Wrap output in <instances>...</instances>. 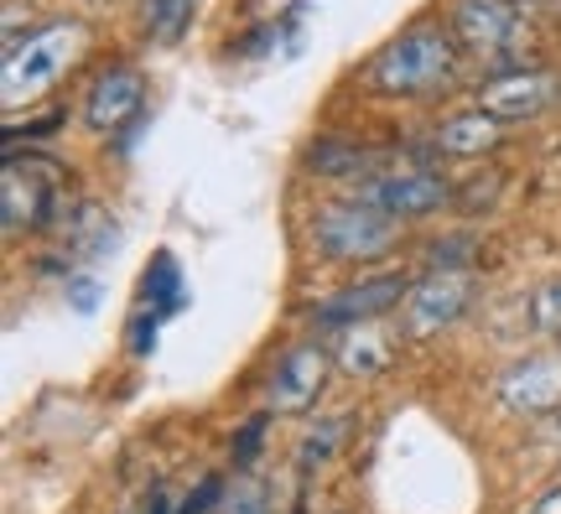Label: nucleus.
Returning <instances> with one entry per match:
<instances>
[{"label": "nucleus", "instance_id": "obj_27", "mask_svg": "<svg viewBox=\"0 0 561 514\" xmlns=\"http://www.w3.org/2000/svg\"><path fill=\"white\" fill-rule=\"evenodd\" d=\"M62 297L73 301V312L79 317H94L100 312V301H104V286H100V276H94V271H73V276L62 281Z\"/></svg>", "mask_w": 561, "mask_h": 514}, {"label": "nucleus", "instance_id": "obj_26", "mask_svg": "<svg viewBox=\"0 0 561 514\" xmlns=\"http://www.w3.org/2000/svg\"><path fill=\"white\" fill-rule=\"evenodd\" d=\"M224 494H229V478L224 473H203L187 494H182L178 514H219L224 510Z\"/></svg>", "mask_w": 561, "mask_h": 514}, {"label": "nucleus", "instance_id": "obj_20", "mask_svg": "<svg viewBox=\"0 0 561 514\" xmlns=\"http://www.w3.org/2000/svg\"><path fill=\"white\" fill-rule=\"evenodd\" d=\"M504 182H510V172H500V167H479V172H468V178L453 182V214L458 218H483L494 214L504 198Z\"/></svg>", "mask_w": 561, "mask_h": 514}, {"label": "nucleus", "instance_id": "obj_17", "mask_svg": "<svg viewBox=\"0 0 561 514\" xmlns=\"http://www.w3.org/2000/svg\"><path fill=\"white\" fill-rule=\"evenodd\" d=\"M136 301L146 307V312H157L161 322L167 317H178V312H187V281H182V260L161 244V250H151V260H146V271H140V292H136Z\"/></svg>", "mask_w": 561, "mask_h": 514}, {"label": "nucleus", "instance_id": "obj_22", "mask_svg": "<svg viewBox=\"0 0 561 514\" xmlns=\"http://www.w3.org/2000/svg\"><path fill=\"white\" fill-rule=\"evenodd\" d=\"M276 510V489L265 473H234L229 478V494H224V510L219 514H271Z\"/></svg>", "mask_w": 561, "mask_h": 514}, {"label": "nucleus", "instance_id": "obj_3", "mask_svg": "<svg viewBox=\"0 0 561 514\" xmlns=\"http://www.w3.org/2000/svg\"><path fill=\"white\" fill-rule=\"evenodd\" d=\"M401 218H390L385 208L364 203L359 193H328L312 203L307 214V244L322 265H375L390 260L405 244Z\"/></svg>", "mask_w": 561, "mask_h": 514}, {"label": "nucleus", "instance_id": "obj_21", "mask_svg": "<svg viewBox=\"0 0 561 514\" xmlns=\"http://www.w3.org/2000/svg\"><path fill=\"white\" fill-rule=\"evenodd\" d=\"M416 255H421V271H473L483 255V244L473 229H447V235L426 239Z\"/></svg>", "mask_w": 561, "mask_h": 514}, {"label": "nucleus", "instance_id": "obj_6", "mask_svg": "<svg viewBox=\"0 0 561 514\" xmlns=\"http://www.w3.org/2000/svg\"><path fill=\"white\" fill-rule=\"evenodd\" d=\"M411 271H369V276L348 281V286H339V292H328V297H318L312 307H301V317H307V328L312 333H348V328H359V322H380V317H396L401 312L405 292H411Z\"/></svg>", "mask_w": 561, "mask_h": 514}, {"label": "nucleus", "instance_id": "obj_1", "mask_svg": "<svg viewBox=\"0 0 561 514\" xmlns=\"http://www.w3.org/2000/svg\"><path fill=\"white\" fill-rule=\"evenodd\" d=\"M462 58L468 53H462L458 32L447 21L416 16L359 68V89L369 100H396V104L442 100L447 89L462 83Z\"/></svg>", "mask_w": 561, "mask_h": 514}, {"label": "nucleus", "instance_id": "obj_16", "mask_svg": "<svg viewBox=\"0 0 561 514\" xmlns=\"http://www.w3.org/2000/svg\"><path fill=\"white\" fill-rule=\"evenodd\" d=\"M390 317H380V322H359V328H348V333H339V349H333V358H339L343 375H359V379H375L385 375L390 364H396V354H401L405 333L396 328H385Z\"/></svg>", "mask_w": 561, "mask_h": 514}, {"label": "nucleus", "instance_id": "obj_32", "mask_svg": "<svg viewBox=\"0 0 561 514\" xmlns=\"http://www.w3.org/2000/svg\"><path fill=\"white\" fill-rule=\"evenodd\" d=\"M515 5H525V0H515Z\"/></svg>", "mask_w": 561, "mask_h": 514}, {"label": "nucleus", "instance_id": "obj_5", "mask_svg": "<svg viewBox=\"0 0 561 514\" xmlns=\"http://www.w3.org/2000/svg\"><path fill=\"white\" fill-rule=\"evenodd\" d=\"M333 369H339V358H333V343L322 333L291 338V343L276 354V364H271V375H265V385H261L265 411L271 415L318 411V400H322V390H328Z\"/></svg>", "mask_w": 561, "mask_h": 514}, {"label": "nucleus", "instance_id": "obj_23", "mask_svg": "<svg viewBox=\"0 0 561 514\" xmlns=\"http://www.w3.org/2000/svg\"><path fill=\"white\" fill-rule=\"evenodd\" d=\"M525 322H530V333L536 338L561 343V276L541 281V286L530 292V301H525Z\"/></svg>", "mask_w": 561, "mask_h": 514}, {"label": "nucleus", "instance_id": "obj_30", "mask_svg": "<svg viewBox=\"0 0 561 514\" xmlns=\"http://www.w3.org/2000/svg\"><path fill=\"white\" fill-rule=\"evenodd\" d=\"M525 514H561V489H551V494H541L536 499V504H530V510Z\"/></svg>", "mask_w": 561, "mask_h": 514}, {"label": "nucleus", "instance_id": "obj_13", "mask_svg": "<svg viewBox=\"0 0 561 514\" xmlns=\"http://www.w3.org/2000/svg\"><path fill=\"white\" fill-rule=\"evenodd\" d=\"M500 400L515 415H561V349L510 364L500 375Z\"/></svg>", "mask_w": 561, "mask_h": 514}, {"label": "nucleus", "instance_id": "obj_28", "mask_svg": "<svg viewBox=\"0 0 561 514\" xmlns=\"http://www.w3.org/2000/svg\"><path fill=\"white\" fill-rule=\"evenodd\" d=\"M47 130H62V110H53V115H37V119H5V151H16L21 140H42Z\"/></svg>", "mask_w": 561, "mask_h": 514}, {"label": "nucleus", "instance_id": "obj_14", "mask_svg": "<svg viewBox=\"0 0 561 514\" xmlns=\"http://www.w3.org/2000/svg\"><path fill=\"white\" fill-rule=\"evenodd\" d=\"M504 119H494L489 110H453V115H442L432 130H426V140L442 151V161H483V157H494L504 140Z\"/></svg>", "mask_w": 561, "mask_h": 514}, {"label": "nucleus", "instance_id": "obj_12", "mask_svg": "<svg viewBox=\"0 0 561 514\" xmlns=\"http://www.w3.org/2000/svg\"><path fill=\"white\" fill-rule=\"evenodd\" d=\"M396 161H401V146H375V140L359 136H318L301 151L307 178L328 182L333 193H354L359 182L380 178L385 167H396Z\"/></svg>", "mask_w": 561, "mask_h": 514}, {"label": "nucleus", "instance_id": "obj_19", "mask_svg": "<svg viewBox=\"0 0 561 514\" xmlns=\"http://www.w3.org/2000/svg\"><path fill=\"white\" fill-rule=\"evenodd\" d=\"M343 436H348V415H322V421H312L307 432H301V442H297V473L301 478H312V473H322L333 457H339V447H343Z\"/></svg>", "mask_w": 561, "mask_h": 514}, {"label": "nucleus", "instance_id": "obj_25", "mask_svg": "<svg viewBox=\"0 0 561 514\" xmlns=\"http://www.w3.org/2000/svg\"><path fill=\"white\" fill-rule=\"evenodd\" d=\"M157 338H161V317L157 312L136 307V312L125 317L121 343H125V354H130V358H151V354H157Z\"/></svg>", "mask_w": 561, "mask_h": 514}, {"label": "nucleus", "instance_id": "obj_24", "mask_svg": "<svg viewBox=\"0 0 561 514\" xmlns=\"http://www.w3.org/2000/svg\"><path fill=\"white\" fill-rule=\"evenodd\" d=\"M265 432H271V411L250 415L240 426L234 447H229V468H234V473H250V468H255V457H261V447H265Z\"/></svg>", "mask_w": 561, "mask_h": 514}, {"label": "nucleus", "instance_id": "obj_7", "mask_svg": "<svg viewBox=\"0 0 561 514\" xmlns=\"http://www.w3.org/2000/svg\"><path fill=\"white\" fill-rule=\"evenodd\" d=\"M473 301H479L473 271H421L405 292L401 312H396V328L405 333V343H432L447 328H458L473 312Z\"/></svg>", "mask_w": 561, "mask_h": 514}, {"label": "nucleus", "instance_id": "obj_29", "mask_svg": "<svg viewBox=\"0 0 561 514\" xmlns=\"http://www.w3.org/2000/svg\"><path fill=\"white\" fill-rule=\"evenodd\" d=\"M136 514H178V504L167 499V489H151V494L140 499V510Z\"/></svg>", "mask_w": 561, "mask_h": 514}, {"label": "nucleus", "instance_id": "obj_31", "mask_svg": "<svg viewBox=\"0 0 561 514\" xmlns=\"http://www.w3.org/2000/svg\"><path fill=\"white\" fill-rule=\"evenodd\" d=\"M551 436H557V447H561V415H551Z\"/></svg>", "mask_w": 561, "mask_h": 514}, {"label": "nucleus", "instance_id": "obj_11", "mask_svg": "<svg viewBox=\"0 0 561 514\" xmlns=\"http://www.w3.org/2000/svg\"><path fill=\"white\" fill-rule=\"evenodd\" d=\"M146 94H151V83L140 73L136 62H110L100 79L89 83V94H83V130L89 136H125V130H136L140 119H146Z\"/></svg>", "mask_w": 561, "mask_h": 514}, {"label": "nucleus", "instance_id": "obj_9", "mask_svg": "<svg viewBox=\"0 0 561 514\" xmlns=\"http://www.w3.org/2000/svg\"><path fill=\"white\" fill-rule=\"evenodd\" d=\"M364 203H375L385 208L390 218H401V224H421V218H437L442 208H453V178L432 167V161H411L401 151L396 167H385L380 178H369L354 187Z\"/></svg>", "mask_w": 561, "mask_h": 514}, {"label": "nucleus", "instance_id": "obj_18", "mask_svg": "<svg viewBox=\"0 0 561 514\" xmlns=\"http://www.w3.org/2000/svg\"><path fill=\"white\" fill-rule=\"evenodd\" d=\"M198 16V0H140L136 21H140V37L151 47H178L187 37V26Z\"/></svg>", "mask_w": 561, "mask_h": 514}, {"label": "nucleus", "instance_id": "obj_8", "mask_svg": "<svg viewBox=\"0 0 561 514\" xmlns=\"http://www.w3.org/2000/svg\"><path fill=\"white\" fill-rule=\"evenodd\" d=\"M447 26L458 32L468 58L489 62V73L525 68L515 58L525 42V5H515V0H453L447 5Z\"/></svg>", "mask_w": 561, "mask_h": 514}, {"label": "nucleus", "instance_id": "obj_4", "mask_svg": "<svg viewBox=\"0 0 561 514\" xmlns=\"http://www.w3.org/2000/svg\"><path fill=\"white\" fill-rule=\"evenodd\" d=\"M68 214V167L42 151H5L0 167V229L5 239H37Z\"/></svg>", "mask_w": 561, "mask_h": 514}, {"label": "nucleus", "instance_id": "obj_2", "mask_svg": "<svg viewBox=\"0 0 561 514\" xmlns=\"http://www.w3.org/2000/svg\"><path fill=\"white\" fill-rule=\"evenodd\" d=\"M89 47H94V26L83 16L42 21L21 42H11L5 62H0V100H5V110L11 115H16L21 104L32 110L47 89H58L89 58Z\"/></svg>", "mask_w": 561, "mask_h": 514}, {"label": "nucleus", "instance_id": "obj_10", "mask_svg": "<svg viewBox=\"0 0 561 514\" xmlns=\"http://www.w3.org/2000/svg\"><path fill=\"white\" fill-rule=\"evenodd\" d=\"M561 100V73L541 68V62H525V68H504V73H483L473 89V104L489 110L504 125H530L541 119L551 104Z\"/></svg>", "mask_w": 561, "mask_h": 514}, {"label": "nucleus", "instance_id": "obj_15", "mask_svg": "<svg viewBox=\"0 0 561 514\" xmlns=\"http://www.w3.org/2000/svg\"><path fill=\"white\" fill-rule=\"evenodd\" d=\"M58 235H62V250L79 260L83 271H89V265H100V260H110L125 244L115 208H104V203H94V198L68 203V214H62Z\"/></svg>", "mask_w": 561, "mask_h": 514}]
</instances>
